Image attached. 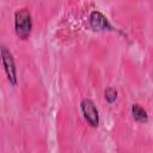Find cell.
Listing matches in <instances>:
<instances>
[{
    "instance_id": "7a4b0ae2",
    "label": "cell",
    "mask_w": 153,
    "mask_h": 153,
    "mask_svg": "<svg viewBox=\"0 0 153 153\" xmlns=\"http://www.w3.org/2000/svg\"><path fill=\"white\" fill-rule=\"evenodd\" d=\"M0 55H1V62L6 73V76L10 81V84L12 86L17 85V68H16V62L13 59L12 53L10 51V49H7L5 45H1L0 48Z\"/></svg>"
},
{
    "instance_id": "277c9868",
    "label": "cell",
    "mask_w": 153,
    "mask_h": 153,
    "mask_svg": "<svg viewBox=\"0 0 153 153\" xmlns=\"http://www.w3.org/2000/svg\"><path fill=\"white\" fill-rule=\"evenodd\" d=\"M88 20H90V26L94 31H115L116 30L111 25L109 19L99 11H92Z\"/></svg>"
},
{
    "instance_id": "8992f818",
    "label": "cell",
    "mask_w": 153,
    "mask_h": 153,
    "mask_svg": "<svg viewBox=\"0 0 153 153\" xmlns=\"http://www.w3.org/2000/svg\"><path fill=\"white\" fill-rule=\"evenodd\" d=\"M104 98L109 104H114L117 99V91L114 87H108L104 91Z\"/></svg>"
},
{
    "instance_id": "5b68a950",
    "label": "cell",
    "mask_w": 153,
    "mask_h": 153,
    "mask_svg": "<svg viewBox=\"0 0 153 153\" xmlns=\"http://www.w3.org/2000/svg\"><path fill=\"white\" fill-rule=\"evenodd\" d=\"M131 115H133V118L139 123H146L148 121V114L140 104H133Z\"/></svg>"
},
{
    "instance_id": "3957f363",
    "label": "cell",
    "mask_w": 153,
    "mask_h": 153,
    "mask_svg": "<svg viewBox=\"0 0 153 153\" xmlns=\"http://www.w3.org/2000/svg\"><path fill=\"white\" fill-rule=\"evenodd\" d=\"M80 109H81L82 116L86 120V122L91 127L97 128L99 124V114H98V109L96 104L93 103V100L90 98H84L80 103Z\"/></svg>"
},
{
    "instance_id": "6da1fadb",
    "label": "cell",
    "mask_w": 153,
    "mask_h": 153,
    "mask_svg": "<svg viewBox=\"0 0 153 153\" xmlns=\"http://www.w3.org/2000/svg\"><path fill=\"white\" fill-rule=\"evenodd\" d=\"M32 30V17L29 10L22 8L14 13V31L20 39H26Z\"/></svg>"
}]
</instances>
